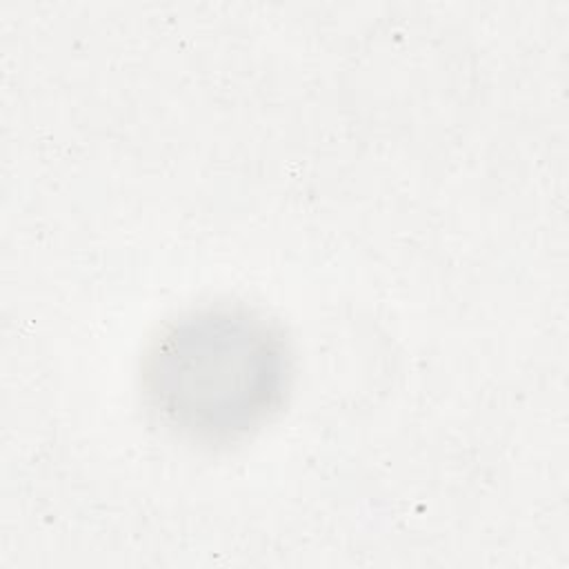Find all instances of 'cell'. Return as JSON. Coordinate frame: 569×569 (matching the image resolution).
<instances>
[{
    "mask_svg": "<svg viewBox=\"0 0 569 569\" xmlns=\"http://www.w3.org/2000/svg\"><path fill=\"white\" fill-rule=\"evenodd\" d=\"M287 353L273 329L233 309L193 311L153 340L144 387L160 416L200 440L258 427L280 402Z\"/></svg>",
    "mask_w": 569,
    "mask_h": 569,
    "instance_id": "1",
    "label": "cell"
}]
</instances>
